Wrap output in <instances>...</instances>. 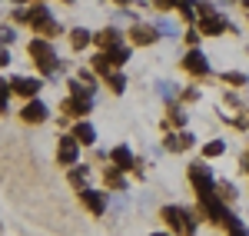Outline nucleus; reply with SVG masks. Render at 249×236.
<instances>
[{
    "mask_svg": "<svg viewBox=\"0 0 249 236\" xmlns=\"http://www.w3.org/2000/svg\"><path fill=\"white\" fill-rule=\"evenodd\" d=\"M27 54L37 57V67L43 70V73H57V70H60V60L53 57V47L47 43V37H43V40H30Z\"/></svg>",
    "mask_w": 249,
    "mask_h": 236,
    "instance_id": "obj_1",
    "label": "nucleus"
},
{
    "mask_svg": "<svg viewBox=\"0 0 249 236\" xmlns=\"http://www.w3.org/2000/svg\"><path fill=\"white\" fill-rule=\"evenodd\" d=\"M110 160H113V166H120V170H133V166H136L133 153H130L126 146H116L113 153H110Z\"/></svg>",
    "mask_w": 249,
    "mask_h": 236,
    "instance_id": "obj_10",
    "label": "nucleus"
},
{
    "mask_svg": "<svg viewBox=\"0 0 249 236\" xmlns=\"http://www.w3.org/2000/svg\"><path fill=\"white\" fill-rule=\"evenodd\" d=\"M110 60H113V67H120V63H126V60H130V50H126V47H120V43H116L113 50H110Z\"/></svg>",
    "mask_w": 249,
    "mask_h": 236,
    "instance_id": "obj_18",
    "label": "nucleus"
},
{
    "mask_svg": "<svg viewBox=\"0 0 249 236\" xmlns=\"http://www.w3.org/2000/svg\"><path fill=\"white\" fill-rule=\"evenodd\" d=\"M96 43H100L103 50H113L116 43H120V30H113V27H107L103 34H96Z\"/></svg>",
    "mask_w": 249,
    "mask_h": 236,
    "instance_id": "obj_13",
    "label": "nucleus"
},
{
    "mask_svg": "<svg viewBox=\"0 0 249 236\" xmlns=\"http://www.w3.org/2000/svg\"><path fill=\"white\" fill-rule=\"evenodd\" d=\"M70 43H73V47H87V43H90V30H83V27H77V30H73V34H70Z\"/></svg>",
    "mask_w": 249,
    "mask_h": 236,
    "instance_id": "obj_17",
    "label": "nucleus"
},
{
    "mask_svg": "<svg viewBox=\"0 0 249 236\" xmlns=\"http://www.w3.org/2000/svg\"><path fill=\"white\" fill-rule=\"evenodd\" d=\"M7 63H10V54H7V47L0 43V67H7Z\"/></svg>",
    "mask_w": 249,
    "mask_h": 236,
    "instance_id": "obj_29",
    "label": "nucleus"
},
{
    "mask_svg": "<svg viewBox=\"0 0 249 236\" xmlns=\"http://www.w3.org/2000/svg\"><path fill=\"white\" fill-rule=\"evenodd\" d=\"M183 37H186V43H196V40H199V30H186Z\"/></svg>",
    "mask_w": 249,
    "mask_h": 236,
    "instance_id": "obj_31",
    "label": "nucleus"
},
{
    "mask_svg": "<svg viewBox=\"0 0 249 236\" xmlns=\"http://www.w3.org/2000/svg\"><path fill=\"white\" fill-rule=\"evenodd\" d=\"M170 123H176V127H183V123H186V113L173 107V110H170Z\"/></svg>",
    "mask_w": 249,
    "mask_h": 236,
    "instance_id": "obj_24",
    "label": "nucleus"
},
{
    "mask_svg": "<svg viewBox=\"0 0 249 236\" xmlns=\"http://www.w3.org/2000/svg\"><path fill=\"white\" fill-rule=\"evenodd\" d=\"M10 87H14V93H20V97H27V100H34V97L40 93V87H43V83H40V80H34V77H17Z\"/></svg>",
    "mask_w": 249,
    "mask_h": 236,
    "instance_id": "obj_7",
    "label": "nucleus"
},
{
    "mask_svg": "<svg viewBox=\"0 0 249 236\" xmlns=\"http://www.w3.org/2000/svg\"><path fill=\"white\" fill-rule=\"evenodd\" d=\"M243 170H246V173H249V153H246V160H243Z\"/></svg>",
    "mask_w": 249,
    "mask_h": 236,
    "instance_id": "obj_32",
    "label": "nucleus"
},
{
    "mask_svg": "<svg viewBox=\"0 0 249 236\" xmlns=\"http://www.w3.org/2000/svg\"><path fill=\"white\" fill-rule=\"evenodd\" d=\"M183 70H190V73H196V77H203V73H210V63H206V57H203L199 50H190L186 60H183Z\"/></svg>",
    "mask_w": 249,
    "mask_h": 236,
    "instance_id": "obj_8",
    "label": "nucleus"
},
{
    "mask_svg": "<svg viewBox=\"0 0 249 236\" xmlns=\"http://www.w3.org/2000/svg\"><path fill=\"white\" fill-rule=\"evenodd\" d=\"M103 177H107V183H110L113 190H123V186H126V180H123V170H120V166H110Z\"/></svg>",
    "mask_w": 249,
    "mask_h": 236,
    "instance_id": "obj_15",
    "label": "nucleus"
},
{
    "mask_svg": "<svg viewBox=\"0 0 249 236\" xmlns=\"http://www.w3.org/2000/svg\"><path fill=\"white\" fill-rule=\"evenodd\" d=\"M190 180H193V186H196L199 197H203V193H213V186H216V180H213V173H210L206 163H193L190 166Z\"/></svg>",
    "mask_w": 249,
    "mask_h": 236,
    "instance_id": "obj_3",
    "label": "nucleus"
},
{
    "mask_svg": "<svg viewBox=\"0 0 249 236\" xmlns=\"http://www.w3.org/2000/svg\"><path fill=\"white\" fill-rule=\"evenodd\" d=\"M223 80L232 83V87H246V77H243V73H223Z\"/></svg>",
    "mask_w": 249,
    "mask_h": 236,
    "instance_id": "obj_23",
    "label": "nucleus"
},
{
    "mask_svg": "<svg viewBox=\"0 0 249 236\" xmlns=\"http://www.w3.org/2000/svg\"><path fill=\"white\" fill-rule=\"evenodd\" d=\"M14 40V30L10 27H0V43H10Z\"/></svg>",
    "mask_w": 249,
    "mask_h": 236,
    "instance_id": "obj_26",
    "label": "nucleus"
},
{
    "mask_svg": "<svg viewBox=\"0 0 249 236\" xmlns=\"http://www.w3.org/2000/svg\"><path fill=\"white\" fill-rule=\"evenodd\" d=\"M73 137H77L80 143H83V146H90V143H96V130L90 127V123H87V120H80V123H77V130H73Z\"/></svg>",
    "mask_w": 249,
    "mask_h": 236,
    "instance_id": "obj_12",
    "label": "nucleus"
},
{
    "mask_svg": "<svg viewBox=\"0 0 249 236\" xmlns=\"http://www.w3.org/2000/svg\"><path fill=\"white\" fill-rule=\"evenodd\" d=\"M116 3H123V7H126V3H133V0H116Z\"/></svg>",
    "mask_w": 249,
    "mask_h": 236,
    "instance_id": "obj_33",
    "label": "nucleus"
},
{
    "mask_svg": "<svg viewBox=\"0 0 249 236\" xmlns=\"http://www.w3.org/2000/svg\"><path fill=\"white\" fill-rule=\"evenodd\" d=\"M83 180H87V166H83V170H73V173H70V183H73V186H80V190H83Z\"/></svg>",
    "mask_w": 249,
    "mask_h": 236,
    "instance_id": "obj_22",
    "label": "nucleus"
},
{
    "mask_svg": "<svg viewBox=\"0 0 249 236\" xmlns=\"http://www.w3.org/2000/svg\"><path fill=\"white\" fill-rule=\"evenodd\" d=\"M176 7H179V0H176Z\"/></svg>",
    "mask_w": 249,
    "mask_h": 236,
    "instance_id": "obj_35",
    "label": "nucleus"
},
{
    "mask_svg": "<svg viewBox=\"0 0 249 236\" xmlns=\"http://www.w3.org/2000/svg\"><path fill=\"white\" fill-rule=\"evenodd\" d=\"M160 10H170V7H176V0H153Z\"/></svg>",
    "mask_w": 249,
    "mask_h": 236,
    "instance_id": "obj_28",
    "label": "nucleus"
},
{
    "mask_svg": "<svg viewBox=\"0 0 249 236\" xmlns=\"http://www.w3.org/2000/svg\"><path fill=\"white\" fill-rule=\"evenodd\" d=\"M160 93L170 100V97H173V83H160Z\"/></svg>",
    "mask_w": 249,
    "mask_h": 236,
    "instance_id": "obj_30",
    "label": "nucleus"
},
{
    "mask_svg": "<svg viewBox=\"0 0 249 236\" xmlns=\"http://www.w3.org/2000/svg\"><path fill=\"white\" fill-rule=\"evenodd\" d=\"M186 146H193V133H173V137H166V150H186Z\"/></svg>",
    "mask_w": 249,
    "mask_h": 236,
    "instance_id": "obj_14",
    "label": "nucleus"
},
{
    "mask_svg": "<svg viewBox=\"0 0 249 236\" xmlns=\"http://www.w3.org/2000/svg\"><path fill=\"white\" fill-rule=\"evenodd\" d=\"M196 7H199V14H203V17H206V14H216V7H213V3H196Z\"/></svg>",
    "mask_w": 249,
    "mask_h": 236,
    "instance_id": "obj_27",
    "label": "nucleus"
},
{
    "mask_svg": "<svg viewBox=\"0 0 249 236\" xmlns=\"http://www.w3.org/2000/svg\"><path fill=\"white\" fill-rule=\"evenodd\" d=\"M199 27H203V34H206V37H216V34H223V27H226V23H223V17H216V14H206Z\"/></svg>",
    "mask_w": 249,
    "mask_h": 236,
    "instance_id": "obj_11",
    "label": "nucleus"
},
{
    "mask_svg": "<svg viewBox=\"0 0 249 236\" xmlns=\"http://www.w3.org/2000/svg\"><path fill=\"white\" fill-rule=\"evenodd\" d=\"M223 150H226V143H223V140H213V143H206V150H203V153H206V157H219Z\"/></svg>",
    "mask_w": 249,
    "mask_h": 236,
    "instance_id": "obj_20",
    "label": "nucleus"
},
{
    "mask_svg": "<svg viewBox=\"0 0 249 236\" xmlns=\"http://www.w3.org/2000/svg\"><path fill=\"white\" fill-rule=\"evenodd\" d=\"M10 90H14V87H7V83L0 80V113H7V100H10Z\"/></svg>",
    "mask_w": 249,
    "mask_h": 236,
    "instance_id": "obj_21",
    "label": "nucleus"
},
{
    "mask_svg": "<svg viewBox=\"0 0 249 236\" xmlns=\"http://www.w3.org/2000/svg\"><path fill=\"white\" fill-rule=\"evenodd\" d=\"M160 34H163V37H173L176 30H173V23H166V20H160Z\"/></svg>",
    "mask_w": 249,
    "mask_h": 236,
    "instance_id": "obj_25",
    "label": "nucleus"
},
{
    "mask_svg": "<svg viewBox=\"0 0 249 236\" xmlns=\"http://www.w3.org/2000/svg\"><path fill=\"white\" fill-rule=\"evenodd\" d=\"M156 37H160V27H146V23H136L133 30H130V40H133L136 47H150V43H156Z\"/></svg>",
    "mask_w": 249,
    "mask_h": 236,
    "instance_id": "obj_5",
    "label": "nucleus"
},
{
    "mask_svg": "<svg viewBox=\"0 0 249 236\" xmlns=\"http://www.w3.org/2000/svg\"><path fill=\"white\" fill-rule=\"evenodd\" d=\"M243 7H249V0H243Z\"/></svg>",
    "mask_w": 249,
    "mask_h": 236,
    "instance_id": "obj_34",
    "label": "nucleus"
},
{
    "mask_svg": "<svg viewBox=\"0 0 249 236\" xmlns=\"http://www.w3.org/2000/svg\"><path fill=\"white\" fill-rule=\"evenodd\" d=\"M77 153H80L77 137H60V146H57V163L60 166H73V163H77Z\"/></svg>",
    "mask_w": 249,
    "mask_h": 236,
    "instance_id": "obj_4",
    "label": "nucleus"
},
{
    "mask_svg": "<svg viewBox=\"0 0 249 236\" xmlns=\"http://www.w3.org/2000/svg\"><path fill=\"white\" fill-rule=\"evenodd\" d=\"M110 67H113V60H110V54H100V57H93V70H96V73L110 77V73H113Z\"/></svg>",
    "mask_w": 249,
    "mask_h": 236,
    "instance_id": "obj_16",
    "label": "nucleus"
},
{
    "mask_svg": "<svg viewBox=\"0 0 249 236\" xmlns=\"http://www.w3.org/2000/svg\"><path fill=\"white\" fill-rule=\"evenodd\" d=\"M107 83H110V90H113V93H123V90H126V77H123V73H110Z\"/></svg>",
    "mask_w": 249,
    "mask_h": 236,
    "instance_id": "obj_19",
    "label": "nucleus"
},
{
    "mask_svg": "<svg viewBox=\"0 0 249 236\" xmlns=\"http://www.w3.org/2000/svg\"><path fill=\"white\" fill-rule=\"evenodd\" d=\"M20 117H23V123H43L47 120V107L40 100H27V107L20 110Z\"/></svg>",
    "mask_w": 249,
    "mask_h": 236,
    "instance_id": "obj_9",
    "label": "nucleus"
},
{
    "mask_svg": "<svg viewBox=\"0 0 249 236\" xmlns=\"http://www.w3.org/2000/svg\"><path fill=\"white\" fill-rule=\"evenodd\" d=\"M163 219H166V226L176 230V233H193V230H196L193 213L183 210V206H166V210H163Z\"/></svg>",
    "mask_w": 249,
    "mask_h": 236,
    "instance_id": "obj_2",
    "label": "nucleus"
},
{
    "mask_svg": "<svg viewBox=\"0 0 249 236\" xmlns=\"http://www.w3.org/2000/svg\"><path fill=\"white\" fill-rule=\"evenodd\" d=\"M80 200L87 203V210H90L93 217H103V213H107V200H103V193H96V190H80Z\"/></svg>",
    "mask_w": 249,
    "mask_h": 236,
    "instance_id": "obj_6",
    "label": "nucleus"
}]
</instances>
